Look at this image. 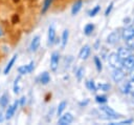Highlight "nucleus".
<instances>
[{"mask_svg":"<svg viewBox=\"0 0 134 125\" xmlns=\"http://www.w3.org/2000/svg\"><path fill=\"white\" fill-rule=\"evenodd\" d=\"M54 39H55V30H54V26L52 24L48 28V44H52L54 42Z\"/></svg>","mask_w":134,"mask_h":125,"instance_id":"f8f14e48","label":"nucleus"},{"mask_svg":"<svg viewBox=\"0 0 134 125\" xmlns=\"http://www.w3.org/2000/svg\"><path fill=\"white\" fill-rule=\"evenodd\" d=\"M18 105H19V101H16L12 106H8V109L6 110V113H5V119L9 120V119L14 116V113H15V111H16Z\"/></svg>","mask_w":134,"mask_h":125,"instance_id":"6e6552de","label":"nucleus"},{"mask_svg":"<svg viewBox=\"0 0 134 125\" xmlns=\"http://www.w3.org/2000/svg\"><path fill=\"white\" fill-rule=\"evenodd\" d=\"M95 101L97 103H105V102H107V98L105 96H96L95 97Z\"/></svg>","mask_w":134,"mask_h":125,"instance_id":"c756f323","label":"nucleus"},{"mask_svg":"<svg viewBox=\"0 0 134 125\" xmlns=\"http://www.w3.org/2000/svg\"><path fill=\"white\" fill-rule=\"evenodd\" d=\"M100 109H102L107 116H109V118H112V119H118V118L120 117L117 112H115V111H114L111 107H109V106H102Z\"/></svg>","mask_w":134,"mask_h":125,"instance_id":"423d86ee","label":"nucleus"},{"mask_svg":"<svg viewBox=\"0 0 134 125\" xmlns=\"http://www.w3.org/2000/svg\"><path fill=\"white\" fill-rule=\"evenodd\" d=\"M17 58H18V55H17V54H15V55L12 57V59L9 60V62L7 63V65L5 66V68H4V70H3V74H4V75H7V74H8V71H9V70H10V68L13 67L14 63L16 62Z\"/></svg>","mask_w":134,"mask_h":125,"instance_id":"ddd939ff","label":"nucleus"},{"mask_svg":"<svg viewBox=\"0 0 134 125\" xmlns=\"http://www.w3.org/2000/svg\"><path fill=\"white\" fill-rule=\"evenodd\" d=\"M96 87H97V89H100L103 91H108L111 86L109 84H107V83H99L98 85H96Z\"/></svg>","mask_w":134,"mask_h":125,"instance_id":"b1692460","label":"nucleus"},{"mask_svg":"<svg viewBox=\"0 0 134 125\" xmlns=\"http://www.w3.org/2000/svg\"><path fill=\"white\" fill-rule=\"evenodd\" d=\"M18 71H19V74H21V75H25V74L29 72V71H28V67H27V65L20 66V67L18 68Z\"/></svg>","mask_w":134,"mask_h":125,"instance_id":"cd10ccee","label":"nucleus"},{"mask_svg":"<svg viewBox=\"0 0 134 125\" xmlns=\"http://www.w3.org/2000/svg\"><path fill=\"white\" fill-rule=\"evenodd\" d=\"M134 36V26H129L127 28H125L122 32H121V37L125 39V40H128L129 38L133 37Z\"/></svg>","mask_w":134,"mask_h":125,"instance_id":"9d476101","label":"nucleus"},{"mask_svg":"<svg viewBox=\"0 0 134 125\" xmlns=\"http://www.w3.org/2000/svg\"><path fill=\"white\" fill-rule=\"evenodd\" d=\"M2 116H3V114L0 112V122H2V121H3V117H2Z\"/></svg>","mask_w":134,"mask_h":125,"instance_id":"4c0bfd02","label":"nucleus"},{"mask_svg":"<svg viewBox=\"0 0 134 125\" xmlns=\"http://www.w3.org/2000/svg\"><path fill=\"white\" fill-rule=\"evenodd\" d=\"M2 35H3V33H2V28H1V27H0V37H1V36H2Z\"/></svg>","mask_w":134,"mask_h":125,"instance_id":"58836bf2","label":"nucleus"},{"mask_svg":"<svg viewBox=\"0 0 134 125\" xmlns=\"http://www.w3.org/2000/svg\"><path fill=\"white\" fill-rule=\"evenodd\" d=\"M34 65H35V64H34L32 61L29 62V64H27V67H28V71H29V72H31V71L34 70Z\"/></svg>","mask_w":134,"mask_h":125,"instance_id":"72a5a7b5","label":"nucleus"},{"mask_svg":"<svg viewBox=\"0 0 134 125\" xmlns=\"http://www.w3.org/2000/svg\"><path fill=\"white\" fill-rule=\"evenodd\" d=\"M117 55H118L120 60H125V59H127L128 57H130L132 55L131 48H129V47H120L118 49V51H117Z\"/></svg>","mask_w":134,"mask_h":125,"instance_id":"39448f33","label":"nucleus"},{"mask_svg":"<svg viewBox=\"0 0 134 125\" xmlns=\"http://www.w3.org/2000/svg\"><path fill=\"white\" fill-rule=\"evenodd\" d=\"M94 63H95L96 69H97L98 71H100V70H102V62H100V60H99V58H98L97 56L94 57Z\"/></svg>","mask_w":134,"mask_h":125,"instance_id":"a878e982","label":"nucleus"},{"mask_svg":"<svg viewBox=\"0 0 134 125\" xmlns=\"http://www.w3.org/2000/svg\"><path fill=\"white\" fill-rule=\"evenodd\" d=\"M113 2H111L110 4H109V6L107 7V9H106V12H105V16H109V14L111 13V11H112V8H113Z\"/></svg>","mask_w":134,"mask_h":125,"instance_id":"2f4dec72","label":"nucleus"},{"mask_svg":"<svg viewBox=\"0 0 134 125\" xmlns=\"http://www.w3.org/2000/svg\"><path fill=\"white\" fill-rule=\"evenodd\" d=\"M120 37H121V32H119V30H114V32H112V33L107 37V42L110 43V44H114V43H116V42L120 39Z\"/></svg>","mask_w":134,"mask_h":125,"instance_id":"f03ea898","label":"nucleus"},{"mask_svg":"<svg viewBox=\"0 0 134 125\" xmlns=\"http://www.w3.org/2000/svg\"><path fill=\"white\" fill-rule=\"evenodd\" d=\"M108 62H109V64H110L112 67H116V68H117V66H118L119 64L121 65V62H120V59H119L117 53H112V54H110V55H109V58H108Z\"/></svg>","mask_w":134,"mask_h":125,"instance_id":"f257e3e1","label":"nucleus"},{"mask_svg":"<svg viewBox=\"0 0 134 125\" xmlns=\"http://www.w3.org/2000/svg\"><path fill=\"white\" fill-rule=\"evenodd\" d=\"M19 103H20V104H21V105L23 106V105H24V103H25V97L21 98V100H20V102H19Z\"/></svg>","mask_w":134,"mask_h":125,"instance_id":"c9c22d12","label":"nucleus"},{"mask_svg":"<svg viewBox=\"0 0 134 125\" xmlns=\"http://www.w3.org/2000/svg\"><path fill=\"white\" fill-rule=\"evenodd\" d=\"M59 65V54L58 53H52L51 58H50V68L52 71H55Z\"/></svg>","mask_w":134,"mask_h":125,"instance_id":"0eeeda50","label":"nucleus"},{"mask_svg":"<svg viewBox=\"0 0 134 125\" xmlns=\"http://www.w3.org/2000/svg\"><path fill=\"white\" fill-rule=\"evenodd\" d=\"M121 67L124 69H133L134 68V56H130L125 60H121Z\"/></svg>","mask_w":134,"mask_h":125,"instance_id":"7ed1b4c3","label":"nucleus"},{"mask_svg":"<svg viewBox=\"0 0 134 125\" xmlns=\"http://www.w3.org/2000/svg\"><path fill=\"white\" fill-rule=\"evenodd\" d=\"M132 122H133V120H132V119H130V120H125V121H121V122H119V123H117V124L122 125V124H130V123H132Z\"/></svg>","mask_w":134,"mask_h":125,"instance_id":"f704fd0d","label":"nucleus"},{"mask_svg":"<svg viewBox=\"0 0 134 125\" xmlns=\"http://www.w3.org/2000/svg\"><path fill=\"white\" fill-rule=\"evenodd\" d=\"M72 121H73V116L71 113L67 112V113L61 116V118L58 121V124H60V125H66V124H70Z\"/></svg>","mask_w":134,"mask_h":125,"instance_id":"20e7f679","label":"nucleus"},{"mask_svg":"<svg viewBox=\"0 0 134 125\" xmlns=\"http://www.w3.org/2000/svg\"><path fill=\"white\" fill-rule=\"evenodd\" d=\"M93 29H94V25H93L92 23H88V24L85 26V28H84V33H85V35L89 36L90 34H92Z\"/></svg>","mask_w":134,"mask_h":125,"instance_id":"412c9836","label":"nucleus"},{"mask_svg":"<svg viewBox=\"0 0 134 125\" xmlns=\"http://www.w3.org/2000/svg\"><path fill=\"white\" fill-rule=\"evenodd\" d=\"M82 5H83V1H82V0H76V1H75V3H74V4H73V6H72L71 14H72V15H76V14L80 12V9H81Z\"/></svg>","mask_w":134,"mask_h":125,"instance_id":"4468645a","label":"nucleus"},{"mask_svg":"<svg viewBox=\"0 0 134 125\" xmlns=\"http://www.w3.org/2000/svg\"><path fill=\"white\" fill-rule=\"evenodd\" d=\"M39 45H40V37H39V36H36V37L32 39L31 43H30V49H31L32 51H35V50L38 49Z\"/></svg>","mask_w":134,"mask_h":125,"instance_id":"2eb2a0df","label":"nucleus"},{"mask_svg":"<svg viewBox=\"0 0 134 125\" xmlns=\"http://www.w3.org/2000/svg\"><path fill=\"white\" fill-rule=\"evenodd\" d=\"M68 37H69V30L68 29H65L62 34V47L64 48L67 44V41H68Z\"/></svg>","mask_w":134,"mask_h":125,"instance_id":"a211bd4d","label":"nucleus"},{"mask_svg":"<svg viewBox=\"0 0 134 125\" xmlns=\"http://www.w3.org/2000/svg\"><path fill=\"white\" fill-rule=\"evenodd\" d=\"M89 54H90V47L88 45H85L84 47H82V49H81V51L79 54V57H80V59L85 60V59H87L89 57Z\"/></svg>","mask_w":134,"mask_h":125,"instance_id":"9b49d317","label":"nucleus"},{"mask_svg":"<svg viewBox=\"0 0 134 125\" xmlns=\"http://www.w3.org/2000/svg\"><path fill=\"white\" fill-rule=\"evenodd\" d=\"M124 92H130V93L134 95V79H131V81L126 85Z\"/></svg>","mask_w":134,"mask_h":125,"instance_id":"dca6fc26","label":"nucleus"},{"mask_svg":"<svg viewBox=\"0 0 134 125\" xmlns=\"http://www.w3.org/2000/svg\"><path fill=\"white\" fill-rule=\"evenodd\" d=\"M84 68L83 67H81V68H79V70L76 71V78H77V81H81L82 80V78H83V76H84Z\"/></svg>","mask_w":134,"mask_h":125,"instance_id":"c85d7f7f","label":"nucleus"},{"mask_svg":"<svg viewBox=\"0 0 134 125\" xmlns=\"http://www.w3.org/2000/svg\"><path fill=\"white\" fill-rule=\"evenodd\" d=\"M99 9H100V6H99V5H96L95 7H93V8L91 9V12L89 13V16H90V17H94V16L99 12Z\"/></svg>","mask_w":134,"mask_h":125,"instance_id":"bb28decb","label":"nucleus"},{"mask_svg":"<svg viewBox=\"0 0 134 125\" xmlns=\"http://www.w3.org/2000/svg\"><path fill=\"white\" fill-rule=\"evenodd\" d=\"M86 85H87V87H88L91 91H96V90H97V87H96V85H95V83H94L93 80L87 81V82H86Z\"/></svg>","mask_w":134,"mask_h":125,"instance_id":"4be33fe9","label":"nucleus"},{"mask_svg":"<svg viewBox=\"0 0 134 125\" xmlns=\"http://www.w3.org/2000/svg\"><path fill=\"white\" fill-rule=\"evenodd\" d=\"M126 41H127V45H128L129 48H134V36L131 37V38H129Z\"/></svg>","mask_w":134,"mask_h":125,"instance_id":"7c9ffc66","label":"nucleus"},{"mask_svg":"<svg viewBox=\"0 0 134 125\" xmlns=\"http://www.w3.org/2000/svg\"><path fill=\"white\" fill-rule=\"evenodd\" d=\"M18 21H19V16H18V15H16V14H15V15H13V17H12V22H13L14 24H16Z\"/></svg>","mask_w":134,"mask_h":125,"instance_id":"473e14b6","label":"nucleus"},{"mask_svg":"<svg viewBox=\"0 0 134 125\" xmlns=\"http://www.w3.org/2000/svg\"><path fill=\"white\" fill-rule=\"evenodd\" d=\"M49 81H50L49 74H48L47 71H44V72L40 76V82H41L42 84H47Z\"/></svg>","mask_w":134,"mask_h":125,"instance_id":"f3484780","label":"nucleus"},{"mask_svg":"<svg viewBox=\"0 0 134 125\" xmlns=\"http://www.w3.org/2000/svg\"><path fill=\"white\" fill-rule=\"evenodd\" d=\"M8 103V97H7V93H3L2 97L0 98V106L2 108H4Z\"/></svg>","mask_w":134,"mask_h":125,"instance_id":"6ab92c4d","label":"nucleus"},{"mask_svg":"<svg viewBox=\"0 0 134 125\" xmlns=\"http://www.w3.org/2000/svg\"><path fill=\"white\" fill-rule=\"evenodd\" d=\"M66 105H67L66 101H62V102L59 104V106H58V110H57V113H58V116H61V114H62V112H63V110L65 109Z\"/></svg>","mask_w":134,"mask_h":125,"instance_id":"5701e85b","label":"nucleus"},{"mask_svg":"<svg viewBox=\"0 0 134 125\" xmlns=\"http://www.w3.org/2000/svg\"><path fill=\"white\" fill-rule=\"evenodd\" d=\"M112 77H113V80L115 82H119V81H121L125 78V72H124V70L121 68H116L114 70Z\"/></svg>","mask_w":134,"mask_h":125,"instance_id":"1a4fd4ad","label":"nucleus"},{"mask_svg":"<svg viewBox=\"0 0 134 125\" xmlns=\"http://www.w3.org/2000/svg\"><path fill=\"white\" fill-rule=\"evenodd\" d=\"M130 76H131V79H134V69L131 71V74H130Z\"/></svg>","mask_w":134,"mask_h":125,"instance_id":"e433bc0d","label":"nucleus"},{"mask_svg":"<svg viewBox=\"0 0 134 125\" xmlns=\"http://www.w3.org/2000/svg\"><path fill=\"white\" fill-rule=\"evenodd\" d=\"M20 77H18L16 80H15V84H14V92L15 93H19L20 91V87H19V81H20Z\"/></svg>","mask_w":134,"mask_h":125,"instance_id":"393cba45","label":"nucleus"},{"mask_svg":"<svg viewBox=\"0 0 134 125\" xmlns=\"http://www.w3.org/2000/svg\"><path fill=\"white\" fill-rule=\"evenodd\" d=\"M52 1H53V0H44V2H43V6H42V14H45V13L47 12V9L50 7Z\"/></svg>","mask_w":134,"mask_h":125,"instance_id":"aec40b11","label":"nucleus"},{"mask_svg":"<svg viewBox=\"0 0 134 125\" xmlns=\"http://www.w3.org/2000/svg\"><path fill=\"white\" fill-rule=\"evenodd\" d=\"M14 2H19V0H13Z\"/></svg>","mask_w":134,"mask_h":125,"instance_id":"ea45409f","label":"nucleus"}]
</instances>
